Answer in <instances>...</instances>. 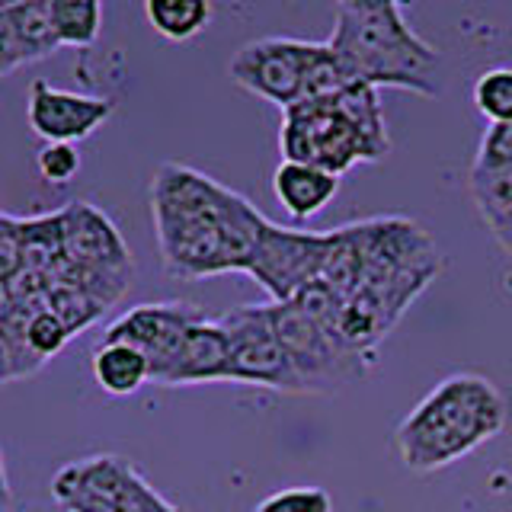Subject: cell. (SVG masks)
<instances>
[{
  "mask_svg": "<svg viewBox=\"0 0 512 512\" xmlns=\"http://www.w3.org/2000/svg\"><path fill=\"white\" fill-rule=\"evenodd\" d=\"M272 192H276L279 205L288 215L308 221L336 199L340 176L311 164H298V160H282L276 173H272Z\"/></svg>",
  "mask_w": 512,
  "mask_h": 512,
  "instance_id": "obj_13",
  "label": "cell"
},
{
  "mask_svg": "<svg viewBox=\"0 0 512 512\" xmlns=\"http://www.w3.org/2000/svg\"><path fill=\"white\" fill-rule=\"evenodd\" d=\"M327 234L282 228L276 221H266V228L256 240L250 256L247 276L260 282L272 301H292L304 285L317 282L320 263H324Z\"/></svg>",
  "mask_w": 512,
  "mask_h": 512,
  "instance_id": "obj_8",
  "label": "cell"
},
{
  "mask_svg": "<svg viewBox=\"0 0 512 512\" xmlns=\"http://www.w3.org/2000/svg\"><path fill=\"white\" fill-rule=\"evenodd\" d=\"M282 160H298L343 176L356 164H375L391 151L378 90L349 84L324 100H301L282 109Z\"/></svg>",
  "mask_w": 512,
  "mask_h": 512,
  "instance_id": "obj_3",
  "label": "cell"
},
{
  "mask_svg": "<svg viewBox=\"0 0 512 512\" xmlns=\"http://www.w3.org/2000/svg\"><path fill=\"white\" fill-rule=\"evenodd\" d=\"M122 512H180V506H173L167 496H160L151 487V480L138 471L135 480H132V487H128V493H125Z\"/></svg>",
  "mask_w": 512,
  "mask_h": 512,
  "instance_id": "obj_27",
  "label": "cell"
},
{
  "mask_svg": "<svg viewBox=\"0 0 512 512\" xmlns=\"http://www.w3.org/2000/svg\"><path fill=\"white\" fill-rule=\"evenodd\" d=\"M253 512H333V500L324 487H285L256 503Z\"/></svg>",
  "mask_w": 512,
  "mask_h": 512,
  "instance_id": "obj_23",
  "label": "cell"
},
{
  "mask_svg": "<svg viewBox=\"0 0 512 512\" xmlns=\"http://www.w3.org/2000/svg\"><path fill=\"white\" fill-rule=\"evenodd\" d=\"M138 468L122 455H90L58 468L52 500L61 512H122Z\"/></svg>",
  "mask_w": 512,
  "mask_h": 512,
  "instance_id": "obj_11",
  "label": "cell"
},
{
  "mask_svg": "<svg viewBox=\"0 0 512 512\" xmlns=\"http://www.w3.org/2000/svg\"><path fill=\"white\" fill-rule=\"evenodd\" d=\"M151 215L167 276L199 282L247 272L266 215L202 170L164 164L151 183Z\"/></svg>",
  "mask_w": 512,
  "mask_h": 512,
  "instance_id": "obj_1",
  "label": "cell"
},
{
  "mask_svg": "<svg viewBox=\"0 0 512 512\" xmlns=\"http://www.w3.org/2000/svg\"><path fill=\"white\" fill-rule=\"evenodd\" d=\"M0 512H13V490L7 477V458L0 452Z\"/></svg>",
  "mask_w": 512,
  "mask_h": 512,
  "instance_id": "obj_31",
  "label": "cell"
},
{
  "mask_svg": "<svg viewBox=\"0 0 512 512\" xmlns=\"http://www.w3.org/2000/svg\"><path fill=\"white\" fill-rule=\"evenodd\" d=\"M509 167H512V122L490 125L487 135L480 138L474 170L493 173V170H509Z\"/></svg>",
  "mask_w": 512,
  "mask_h": 512,
  "instance_id": "obj_25",
  "label": "cell"
},
{
  "mask_svg": "<svg viewBox=\"0 0 512 512\" xmlns=\"http://www.w3.org/2000/svg\"><path fill=\"white\" fill-rule=\"evenodd\" d=\"M148 26L167 42H189L212 23V0H144Z\"/></svg>",
  "mask_w": 512,
  "mask_h": 512,
  "instance_id": "obj_15",
  "label": "cell"
},
{
  "mask_svg": "<svg viewBox=\"0 0 512 512\" xmlns=\"http://www.w3.org/2000/svg\"><path fill=\"white\" fill-rule=\"evenodd\" d=\"M202 308L189 301H160V304H138V308L116 317L106 330V340L135 346L151 365V381L160 384L170 368L173 356L180 352L186 330L196 324Z\"/></svg>",
  "mask_w": 512,
  "mask_h": 512,
  "instance_id": "obj_9",
  "label": "cell"
},
{
  "mask_svg": "<svg viewBox=\"0 0 512 512\" xmlns=\"http://www.w3.org/2000/svg\"><path fill=\"white\" fill-rule=\"evenodd\" d=\"M221 320L231 352V381L269 388L279 394H301V384L292 362L272 327L269 304H240Z\"/></svg>",
  "mask_w": 512,
  "mask_h": 512,
  "instance_id": "obj_6",
  "label": "cell"
},
{
  "mask_svg": "<svg viewBox=\"0 0 512 512\" xmlns=\"http://www.w3.org/2000/svg\"><path fill=\"white\" fill-rule=\"evenodd\" d=\"M112 112H116V103L106 100V96L58 90L42 77H36L29 84L26 122L32 128V135H39L45 144L48 141H58V144L87 141L112 119Z\"/></svg>",
  "mask_w": 512,
  "mask_h": 512,
  "instance_id": "obj_10",
  "label": "cell"
},
{
  "mask_svg": "<svg viewBox=\"0 0 512 512\" xmlns=\"http://www.w3.org/2000/svg\"><path fill=\"white\" fill-rule=\"evenodd\" d=\"M474 106L490 125L512 122V68H490L474 84Z\"/></svg>",
  "mask_w": 512,
  "mask_h": 512,
  "instance_id": "obj_21",
  "label": "cell"
},
{
  "mask_svg": "<svg viewBox=\"0 0 512 512\" xmlns=\"http://www.w3.org/2000/svg\"><path fill=\"white\" fill-rule=\"evenodd\" d=\"M10 311H13V301H10V292H7V285L0 282V324L10 317Z\"/></svg>",
  "mask_w": 512,
  "mask_h": 512,
  "instance_id": "obj_32",
  "label": "cell"
},
{
  "mask_svg": "<svg viewBox=\"0 0 512 512\" xmlns=\"http://www.w3.org/2000/svg\"><path fill=\"white\" fill-rule=\"evenodd\" d=\"M404 0H336V10L346 13H381V10H394Z\"/></svg>",
  "mask_w": 512,
  "mask_h": 512,
  "instance_id": "obj_29",
  "label": "cell"
},
{
  "mask_svg": "<svg viewBox=\"0 0 512 512\" xmlns=\"http://www.w3.org/2000/svg\"><path fill=\"white\" fill-rule=\"evenodd\" d=\"M4 10L10 13L13 29L26 48L29 64L52 58L61 48L58 36H55V26H52V13H48V0H26V4L4 7Z\"/></svg>",
  "mask_w": 512,
  "mask_h": 512,
  "instance_id": "obj_17",
  "label": "cell"
},
{
  "mask_svg": "<svg viewBox=\"0 0 512 512\" xmlns=\"http://www.w3.org/2000/svg\"><path fill=\"white\" fill-rule=\"evenodd\" d=\"M269 314L285 356L298 375L301 394L340 391L343 384L362 378L372 368V359L346 346L336 333L314 324L292 301H269Z\"/></svg>",
  "mask_w": 512,
  "mask_h": 512,
  "instance_id": "obj_5",
  "label": "cell"
},
{
  "mask_svg": "<svg viewBox=\"0 0 512 512\" xmlns=\"http://www.w3.org/2000/svg\"><path fill=\"white\" fill-rule=\"evenodd\" d=\"M471 192H474L480 218H484L490 228V224H496L512 212V167L493 170V173L471 170Z\"/></svg>",
  "mask_w": 512,
  "mask_h": 512,
  "instance_id": "obj_20",
  "label": "cell"
},
{
  "mask_svg": "<svg viewBox=\"0 0 512 512\" xmlns=\"http://www.w3.org/2000/svg\"><path fill=\"white\" fill-rule=\"evenodd\" d=\"M327 45L356 84L439 96V48L416 36L400 7L381 13L336 10Z\"/></svg>",
  "mask_w": 512,
  "mask_h": 512,
  "instance_id": "obj_4",
  "label": "cell"
},
{
  "mask_svg": "<svg viewBox=\"0 0 512 512\" xmlns=\"http://www.w3.org/2000/svg\"><path fill=\"white\" fill-rule=\"evenodd\" d=\"M36 170H39L42 180L52 183V186L71 183L74 176L80 173V151H77V144H58V141L42 144V151L36 154Z\"/></svg>",
  "mask_w": 512,
  "mask_h": 512,
  "instance_id": "obj_24",
  "label": "cell"
},
{
  "mask_svg": "<svg viewBox=\"0 0 512 512\" xmlns=\"http://www.w3.org/2000/svg\"><path fill=\"white\" fill-rule=\"evenodd\" d=\"M45 308L58 314V320L64 327H68L71 333V340L80 333V330H87L93 327L96 320H100L109 308L103 301H96L84 285H77V282H48V301H45Z\"/></svg>",
  "mask_w": 512,
  "mask_h": 512,
  "instance_id": "obj_18",
  "label": "cell"
},
{
  "mask_svg": "<svg viewBox=\"0 0 512 512\" xmlns=\"http://www.w3.org/2000/svg\"><path fill=\"white\" fill-rule=\"evenodd\" d=\"M180 512H186V509H180Z\"/></svg>",
  "mask_w": 512,
  "mask_h": 512,
  "instance_id": "obj_33",
  "label": "cell"
},
{
  "mask_svg": "<svg viewBox=\"0 0 512 512\" xmlns=\"http://www.w3.org/2000/svg\"><path fill=\"white\" fill-rule=\"evenodd\" d=\"M23 340H26V346H29L32 356L42 359V362H48V359L55 356V352H61L64 346H68L71 333H68V327H64L61 320H58V314H52L48 308H42V311H36V314H29V311H26V317H23Z\"/></svg>",
  "mask_w": 512,
  "mask_h": 512,
  "instance_id": "obj_22",
  "label": "cell"
},
{
  "mask_svg": "<svg viewBox=\"0 0 512 512\" xmlns=\"http://www.w3.org/2000/svg\"><path fill=\"white\" fill-rule=\"evenodd\" d=\"M23 317H26V311L13 308L10 317L0 324V384L23 381L29 375H36L45 365L42 359L32 356L23 340Z\"/></svg>",
  "mask_w": 512,
  "mask_h": 512,
  "instance_id": "obj_19",
  "label": "cell"
},
{
  "mask_svg": "<svg viewBox=\"0 0 512 512\" xmlns=\"http://www.w3.org/2000/svg\"><path fill=\"white\" fill-rule=\"evenodd\" d=\"M26 64H29L26 48H23L20 36H16L10 13L0 7V80H4L7 74H13V71L26 68Z\"/></svg>",
  "mask_w": 512,
  "mask_h": 512,
  "instance_id": "obj_28",
  "label": "cell"
},
{
  "mask_svg": "<svg viewBox=\"0 0 512 512\" xmlns=\"http://www.w3.org/2000/svg\"><path fill=\"white\" fill-rule=\"evenodd\" d=\"M23 272V218L0 212V282H13Z\"/></svg>",
  "mask_w": 512,
  "mask_h": 512,
  "instance_id": "obj_26",
  "label": "cell"
},
{
  "mask_svg": "<svg viewBox=\"0 0 512 512\" xmlns=\"http://www.w3.org/2000/svg\"><path fill=\"white\" fill-rule=\"evenodd\" d=\"M506 397L480 375L439 381L397 426V452L416 474H432L471 455L506 429Z\"/></svg>",
  "mask_w": 512,
  "mask_h": 512,
  "instance_id": "obj_2",
  "label": "cell"
},
{
  "mask_svg": "<svg viewBox=\"0 0 512 512\" xmlns=\"http://www.w3.org/2000/svg\"><path fill=\"white\" fill-rule=\"evenodd\" d=\"M231 381V352L221 320L199 317L186 330L180 352L173 356L170 368L160 378L164 388H186V384H215Z\"/></svg>",
  "mask_w": 512,
  "mask_h": 512,
  "instance_id": "obj_12",
  "label": "cell"
},
{
  "mask_svg": "<svg viewBox=\"0 0 512 512\" xmlns=\"http://www.w3.org/2000/svg\"><path fill=\"white\" fill-rule=\"evenodd\" d=\"M61 48H93L103 32V0H48Z\"/></svg>",
  "mask_w": 512,
  "mask_h": 512,
  "instance_id": "obj_16",
  "label": "cell"
},
{
  "mask_svg": "<svg viewBox=\"0 0 512 512\" xmlns=\"http://www.w3.org/2000/svg\"><path fill=\"white\" fill-rule=\"evenodd\" d=\"M490 231L496 237V244H500L509 256H512V212L506 218H500L496 224H490Z\"/></svg>",
  "mask_w": 512,
  "mask_h": 512,
  "instance_id": "obj_30",
  "label": "cell"
},
{
  "mask_svg": "<svg viewBox=\"0 0 512 512\" xmlns=\"http://www.w3.org/2000/svg\"><path fill=\"white\" fill-rule=\"evenodd\" d=\"M93 378L112 397H128L151 381V365L135 346L103 340L93 352Z\"/></svg>",
  "mask_w": 512,
  "mask_h": 512,
  "instance_id": "obj_14",
  "label": "cell"
},
{
  "mask_svg": "<svg viewBox=\"0 0 512 512\" xmlns=\"http://www.w3.org/2000/svg\"><path fill=\"white\" fill-rule=\"evenodd\" d=\"M317 52V42L308 39H285V36H269V39H253L240 45L228 74L231 80L260 100L288 109L301 103L304 96V77H308V64Z\"/></svg>",
  "mask_w": 512,
  "mask_h": 512,
  "instance_id": "obj_7",
  "label": "cell"
}]
</instances>
